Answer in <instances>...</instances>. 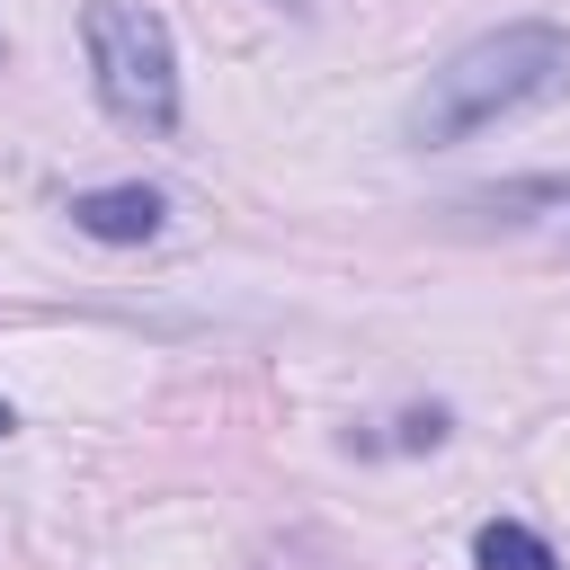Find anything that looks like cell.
<instances>
[{"mask_svg": "<svg viewBox=\"0 0 570 570\" xmlns=\"http://www.w3.org/2000/svg\"><path fill=\"white\" fill-rule=\"evenodd\" d=\"M570 89V27H543V18H517L481 45H463L445 71H428V89L410 98V142L436 151V142H463L499 116H525L543 98Z\"/></svg>", "mask_w": 570, "mask_h": 570, "instance_id": "cell-1", "label": "cell"}, {"mask_svg": "<svg viewBox=\"0 0 570 570\" xmlns=\"http://www.w3.org/2000/svg\"><path fill=\"white\" fill-rule=\"evenodd\" d=\"M80 36H89L98 107L116 125H134V134H169L178 125V53H169V27L142 0H89Z\"/></svg>", "mask_w": 570, "mask_h": 570, "instance_id": "cell-2", "label": "cell"}, {"mask_svg": "<svg viewBox=\"0 0 570 570\" xmlns=\"http://www.w3.org/2000/svg\"><path fill=\"white\" fill-rule=\"evenodd\" d=\"M71 223L89 240H151L160 232V187H89V196H71Z\"/></svg>", "mask_w": 570, "mask_h": 570, "instance_id": "cell-3", "label": "cell"}, {"mask_svg": "<svg viewBox=\"0 0 570 570\" xmlns=\"http://www.w3.org/2000/svg\"><path fill=\"white\" fill-rule=\"evenodd\" d=\"M472 561H481V570H561V561H552V543H543V534H525V525H508V517L472 534Z\"/></svg>", "mask_w": 570, "mask_h": 570, "instance_id": "cell-4", "label": "cell"}, {"mask_svg": "<svg viewBox=\"0 0 570 570\" xmlns=\"http://www.w3.org/2000/svg\"><path fill=\"white\" fill-rule=\"evenodd\" d=\"M0 428H9V410H0Z\"/></svg>", "mask_w": 570, "mask_h": 570, "instance_id": "cell-5", "label": "cell"}]
</instances>
